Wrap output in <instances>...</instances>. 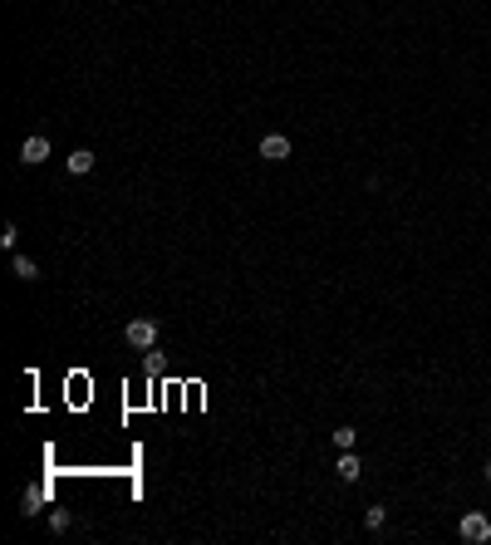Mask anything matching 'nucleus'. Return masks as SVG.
Returning <instances> with one entry per match:
<instances>
[{
	"mask_svg": "<svg viewBox=\"0 0 491 545\" xmlns=\"http://www.w3.org/2000/svg\"><path fill=\"white\" fill-rule=\"evenodd\" d=\"M354 428H339V433H334V447H339V452H349V447H354Z\"/></svg>",
	"mask_w": 491,
	"mask_h": 545,
	"instance_id": "9d476101",
	"label": "nucleus"
},
{
	"mask_svg": "<svg viewBox=\"0 0 491 545\" xmlns=\"http://www.w3.org/2000/svg\"><path fill=\"white\" fill-rule=\"evenodd\" d=\"M45 496H49V491H45V486H30V491H25V496H20V511H25V516H35V511H40V506H45Z\"/></svg>",
	"mask_w": 491,
	"mask_h": 545,
	"instance_id": "0eeeda50",
	"label": "nucleus"
},
{
	"mask_svg": "<svg viewBox=\"0 0 491 545\" xmlns=\"http://www.w3.org/2000/svg\"><path fill=\"white\" fill-rule=\"evenodd\" d=\"M384 521H389L384 506H369V511H364V526H369V531H384Z\"/></svg>",
	"mask_w": 491,
	"mask_h": 545,
	"instance_id": "1a4fd4ad",
	"label": "nucleus"
},
{
	"mask_svg": "<svg viewBox=\"0 0 491 545\" xmlns=\"http://www.w3.org/2000/svg\"><path fill=\"white\" fill-rule=\"evenodd\" d=\"M123 334H128L133 349H153V344H158V320H128Z\"/></svg>",
	"mask_w": 491,
	"mask_h": 545,
	"instance_id": "f257e3e1",
	"label": "nucleus"
},
{
	"mask_svg": "<svg viewBox=\"0 0 491 545\" xmlns=\"http://www.w3.org/2000/svg\"><path fill=\"white\" fill-rule=\"evenodd\" d=\"M462 541H472V545L491 541V521L482 511H467V516H462Z\"/></svg>",
	"mask_w": 491,
	"mask_h": 545,
	"instance_id": "f03ea898",
	"label": "nucleus"
},
{
	"mask_svg": "<svg viewBox=\"0 0 491 545\" xmlns=\"http://www.w3.org/2000/svg\"><path fill=\"white\" fill-rule=\"evenodd\" d=\"M20 162H30V167H40V162H49V138H45V133H35V138H25V143H20Z\"/></svg>",
	"mask_w": 491,
	"mask_h": 545,
	"instance_id": "7ed1b4c3",
	"label": "nucleus"
},
{
	"mask_svg": "<svg viewBox=\"0 0 491 545\" xmlns=\"http://www.w3.org/2000/svg\"><path fill=\"white\" fill-rule=\"evenodd\" d=\"M261 157H266V162H285V157H290V138H285V133H266V138H261Z\"/></svg>",
	"mask_w": 491,
	"mask_h": 545,
	"instance_id": "20e7f679",
	"label": "nucleus"
},
{
	"mask_svg": "<svg viewBox=\"0 0 491 545\" xmlns=\"http://www.w3.org/2000/svg\"><path fill=\"white\" fill-rule=\"evenodd\" d=\"M15 275H20V280H40V265H35L30 256H15Z\"/></svg>",
	"mask_w": 491,
	"mask_h": 545,
	"instance_id": "6e6552de",
	"label": "nucleus"
},
{
	"mask_svg": "<svg viewBox=\"0 0 491 545\" xmlns=\"http://www.w3.org/2000/svg\"><path fill=\"white\" fill-rule=\"evenodd\" d=\"M69 172H79V177L94 172V152H89V148H74V152H69Z\"/></svg>",
	"mask_w": 491,
	"mask_h": 545,
	"instance_id": "423d86ee",
	"label": "nucleus"
},
{
	"mask_svg": "<svg viewBox=\"0 0 491 545\" xmlns=\"http://www.w3.org/2000/svg\"><path fill=\"white\" fill-rule=\"evenodd\" d=\"M49 531L64 536V531H69V511H49Z\"/></svg>",
	"mask_w": 491,
	"mask_h": 545,
	"instance_id": "9b49d317",
	"label": "nucleus"
},
{
	"mask_svg": "<svg viewBox=\"0 0 491 545\" xmlns=\"http://www.w3.org/2000/svg\"><path fill=\"white\" fill-rule=\"evenodd\" d=\"M487 481H491V462H487Z\"/></svg>",
	"mask_w": 491,
	"mask_h": 545,
	"instance_id": "f8f14e48",
	"label": "nucleus"
},
{
	"mask_svg": "<svg viewBox=\"0 0 491 545\" xmlns=\"http://www.w3.org/2000/svg\"><path fill=\"white\" fill-rule=\"evenodd\" d=\"M334 472H339L344 481H359V477H364V467H359V457H354V447H349V452H339V467H334Z\"/></svg>",
	"mask_w": 491,
	"mask_h": 545,
	"instance_id": "39448f33",
	"label": "nucleus"
}]
</instances>
